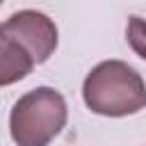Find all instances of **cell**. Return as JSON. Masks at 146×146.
<instances>
[{"instance_id": "1", "label": "cell", "mask_w": 146, "mask_h": 146, "mask_svg": "<svg viewBox=\"0 0 146 146\" xmlns=\"http://www.w3.org/2000/svg\"><path fill=\"white\" fill-rule=\"evenodd\" d=\"M84 103L103 116H125L146 107V84L125 62H100L82 84Z\"/></svg>"}, {"instance_id": "2", "label": "cell", "mask_w": 146, "mask_h": 146, "mask_svg": "<svg viewBox=\"0 0 146 146\" xmlns=\"http://www.w3.org/2000/svg\"><path fill=\"white\" fill-rule=\"evenodd\" d=\"M66 123V100L50 87H39L11 110L9 130L18 146H48Z\"/></svg>"}, {"instance_id": "3", "label": "cell", "mask_w": 146, "mask_h": 146, "mask_svg": "<svg viewBox=\"0 0 146 146\" xmlns=\"http://www.w3.org/2000/svg\"><path fill=\"white\" fill-rule=\"evenodd\" d=\"M0 30L11 36L30 57L34 64H43L57 48V27L55 23L34 9H23L11 14L5 23H0Z\"/></svg>"}, {"instance_id": "4", "label": "cell", "mask_w": 146, "mask_h": 146, "mask_svg": "<svg viewBox=\"0 0 146 146\" xmlns=\"http://www.w3.org/2000/svg\"><path fill=\"white\" fill-rule=\"evenodd\" d=\"M34 68L32 57L0 30V87L23 80Z\"/></svg>"}, {"instance_id": "5", "label": "cell", "mask_w": 146, "mask_h": 146, "mask_svg": "<svg viewBox=\"0 0 146 146\" xmlns=\"http://www.w3.org/2000/svg\"><path fill=\"white\" fill-rule=\"evenodd\" d=\"M128 43L130 48L141 57L146 59V21L139 18V16H130L128 21Z\"/></svg>"}, {"instance_id": "6", "label": "cell", "mask_w": 146, "mask_h": 146, "mask_svg": "<svg viewBox=\"0 0 146 146\" xmlns=\"http://www.w3.org/2000/svg\"><path fill=\"white\" fill-rule=\"evenodd\" d=\"M0 5H2V0H0Z\"/></svg>"}]
</instances>
